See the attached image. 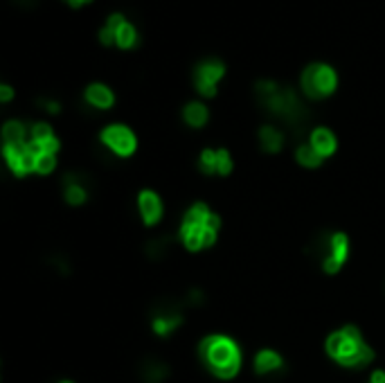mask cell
I'll use <instances>...</instances> for the list:
<instances>
[{
	"mask_svg": "<svg viewBox=\"0 0 385 383\" xmlns=\"http://www.w3.org/2000/svg\"><path fill=\"white\" fill-rule=\"evenodd\" d=\"M198 358H201L209 372L223 381L237 377L241 367V352L237 343L228 336H221V333L207 336L198 343Z\"/></svg>",
	"mask_w": 385,
	"mask_h": 383,
	"instance_id": "6da1fadb",
	"label": "cell"
},
{
	"mask_svg": "<svg viewBox=\"0 0 385 383\" xmlns=\"http://www.w3.org/2000/svg\"><path fill=\"white\" fill-rule=\"evenodd\" d=\"M257 100L270 115L287 122L289 127L300 131L302 122L306 120V108L297 100L291 88H280L275 81H259L257 84Z\"/></svg>",
	"mask_w": 385,
	"mask_h": 383,
	"instance_id": "7a4b0ae2",
	"label": "cell"
},
{
	"mask_svg": "<svg viewBox=\"0 0 385 383\" xmlns=\"http://www.w3.org/2000/svg\"><path fill=\"white\" fill-rule=\"evenodd\" d=\"M327 354L345 367H365L374 361V350L365 345L358 327L347 325L327 338Z\"/></svg>",
	"mask_w": 385,
	"mask_h": 383,
	"instance_id": "3957f363",
	"label": "cell"
},
{
	"mask_svg": "<svg viewBox=\"0 0 385 383\" xmlns=\"http://www.w3.org/2000/svg\"><path fill=\"white\" fill-rule=\"evenodd\" d=\"M336 72H333L329 66H322V64H311L306 66V70L302 72V88L306 93V97L311 100H322L333 93L336 88Z\"/></svg>",
	"mask_w": 385,
	"mask_h": 383,
	"instance_id": "277c9868",
	"label": "cell"
},
{
	"mask_svg": "<svg viewBox=\"0 0 385 383\" xmlns=\"http://www.w3.org/2000/svg\"><path fill=\"white\" fill-rule=\"evenodd\" d=\"M151 318H154V331L158 336H169L183 325V311L180 302L163 298L151 307Z\"/></svg>",
	"mask_w": 385,
	"mask_h": 383,
	"instance_id": "5b68a950",
	"label": "cell"
},
{
	"mask_svg": "<svg viewBox=\"0 0 385 383\" xmlns=\"http://www.w3.org/2000/svg\"><path fill=\"white\" fill-rule=\"evenodd\" d=\"M3 154H5L9 169L14 171L18 178L28 176L30 171H36V158H39V154L32 149L30 142H25V144H5Z\"/></svg>",
	"mask_w": 385,
	"mask_h": 383,
	"instance_id": "8992f818",
	"label": "cell"
},
{
	"mask_svg": "<svg viewBox=\"0 0 385 383\" xmlns=\"http://www.w3.org/2000/svg\"><path fill=\"white\" fill-rule=\"evenodd\" d=\"M102 142L106 149H110L117 156H131L135 152V135L131 129L122 127V125H113V127H106L102 131Z\"/></svg>",
	"mask_w": 385,
	"mask_h": 383,
	"instance_id": "52a82bcc",
	"label": "cell"
},
{
	"mask_svg": "<svg viewBox=\"0 0 385 383\" xmlns=\"http://www.w3.org/2000/svg\"><path fill=\"white\" fill-rule=\"evenodd\" d=\"M223 72H226V66H223L221 61H217V59L203 61V64L196 68V77H194L198 93L205 97H214L217 81L223 77Z\"/></svg>",
	"mask_w": 385,
	"mask_h": 383,
	"instance_id": "ba28073f",
	"label": "cell"
},
{
	"mask_svg": "<svg viewBox=\"0 0 385 383\" xmlns=\"http://www.w3.org/2000/svg\"><path fill=\"white\" fill-rule=\"evenodd\" d=\"M180 239L185 244V248L198 253L209 248L217 241V232L205 226H180Z\"/></svg>",
	"mask_w": 385,
	"mask_h": 383,
	"instance_id": "9c48e42d",
	"label": "cell"
},
{
	"mask_svg": "<svg viewBox=\"0 0 385 383\" xmlns=\"http://www.w3.org/2000/svg\"><path fill=\"white\" fill-rule=\"evenodd\" d=\"M88 183L91 178L81 171H72L64 176V196L70 205H84L88 201Z\"/></svg>",
	"mask_w": 385,
	"mask_h": 383,
	"instance_id": "30bf717a",
	"label": "cell"
},
{
	"mask_svg": "<svg viewBox=\"0 0 385 383\" xmlns=\"http://www.w3.org/2000/svg\"><path fill=\"white\" fill-rule=\"evenodd\" d=\"M347 255H350V239H347V234L336 232L331 237V257L327 259V262H322V268H325V273H329V275L338 273L340 266L345 264Z\"/></svg>",
	"mask_w": 385,
	"mask_h": 383,
	"instance_id": "8fae6325",
	"label": "cell"
},
{
	"mask_svg": "<svg viewBox=\"0 0 385 383\" xmlns=\"http://www.w3.org/2000/svg\"><path fill=\"white\" fill-rule=\"evenodd\" d=\"M138 207H140V217L146 226H156L158 221L163 219V201H160V196L151 190L140 192Z\"/></svg>",
	"mask_w": 385,
	"mask_h": 383,
	"instance_id": "7c38bea8",
	"label": "cell"
},
{
	"mask_svg": "<svg viewBox=\"0 0 385 383\" xmlns=\"http://www.w3.org/2000/svg\"><path fill=\"white\" fill-rule=\"evenodd\" d=\"M282 367H284V361L277 352H272V350L257 352V356H255V372L257 375H272Z\"/></svg>",
	"mask_w": 385,
	"mask_h": 383,
	"instance_id": "4fadbf2b",
	"label": "cell"
},
{
	"mask_svg": "<svg viewBox=\"0 0 385 383\" xmlns=\"http://www.w3.org/2000/svg\"><path fill=\"white\" fill-rule=\"evenodd\" d=\"M169 377V367L163 361H156V358H149L140 367V379L144 383H163Z\"/></svg>",
	"mask_w": 385,
	"mask_h": 383,
	"instance_id": "5bb4252c",
	"label": "cell"
},
{
	"mask_svg": "<svg viewBox=\"0 0 385 383\" xmlns=\"http://www.w3.org/2000/svg\"><path fill=\"white\" fill-rule=\"evenodd\" d=\"M311 144L322 158H327L336 152V138H333V133L329 129H316L311 133Z\"/></svg>",
	"mask_w": 385,
	"mask_h": 383,
	"instance_id": "9a60e30c",
	"label": "cell"
},
{
	"mask_svg": "<svg viewBox=\"0 0 385 383\" xmlns=\"http://www.w3.org/2000/svg\"><path fill=\"white\" fill-rule=\"evenodd\" d=\"M171 248H173V237H169V234H160V237H154L146 241L144 253L149 259H163L171 253Z\"/></svg>",
	"mask_w": 385,
	"mask_h": 383,
	"instance_id": "2e32d148",
	"label": "cell"
},
{
	"mask_svg": "<svg viewBox=\"0 0 385 383\" xmlns=\"http://www.w3.org/2000/svg\"><path fill=\"white\" fill-rule=\"evenodd\" d=\"M86 102L93 104L95 108H110L113 106V93L102 84H93L88 86V91H86Z\"/></svg>",
	"mask_w": 385,
	"mask_h": 383,
	"instance_id": "e0dca14e",
	"label": "cell"
},
{
	"mask_svg": "<svg viewBox=\"0 0 385 383\" xmlns=\"http://www.w3.org/2000/svg\"><path fill=\"white\" fill-rule=\"evenodd\" d=\"M259 142H262V149L266 154H277L284 147V135L275 127H262V131H259Z\"/></svg>",
	"mask_w": 385,
	"mask_h": 383,
	"instance_id": "ac0fdd59",
	"label": "cell"
},
{
	"mask_svg": "<svg viewBox=\"0 0 385 383\" xmlns=\"http://www.w3.org/2000/svg\"><path fill=\"white\" fill-rule=\"evenodd\" d=\"M183 118H185V122H188L190 127L198 129V127H203L205 122H207V108L203 104H198V102H192V104L185 106Z\"/></svg>",
	"mask_w": 385,
	"mask_h": 383,
	"instance_id": "d6986e66",
	"label": "cell"
},
{
	"mask_svg": "<svg viewBox=\"0 0 385 383\" xmlns=\"http://www.w3.org/2000/svg\"><path fill=\"white\" fill-rule=\"evenodd\" d=\"M209 207L205 203H194L183 219V226H205L209 219Z\"/></svg>",
	"mask_w": 385,
	"mask_h": 383,
	"instance_id": "ffe728a7",
	"label": "cell"
},
{
	"mask_svg": "<svg viewBox=\"0 0 385 383\" xmlns=\"http://www.w3.org/2000/svg\"><path fill=\"white\" fill-rule=\"evenodd\" d=\"M295 156H297V163L304 165V167H311V169L320 167V165H322V160H325V158H322V156L314 149V144H311V142L297 147V154H295Z\"/></svg>",
	"mask_w": 385,
	"mask_h": 383,
	"instance_id": "44dd1931",
	"label": "cell"
},
{
	"mask_svg": "<svg viewBox=\"0 0 385 383\" xmlns=\"http://www.w3.org/2000/svg\"><path fill=\"white\" fill-rule=\"evenodd\" d=\"M3 140H5V144H25L28 142L25 140V127L16 120L7 122L3 127Z\"/></svg>",
	"mask_w": 385,
	"mask_h": 383,
	"instance_id": "7402d4cb",
	"label": "cell"
},
{
	"mask_svg": "<svg viewBox=\"0 0 385 383\" xmlns=\"http://www.w3.org/2000/svg\"><path fill=\"white\" fill-rule=\"evenodd\" d=\"M198 169L207 176L217 174V152L214 149H205L201 154V158H198Z\"/></svg>",
	"mask_w": 385,
	"mask_h": 383,
	"instance_id": "603a6c76",
	"label": "cell"
},
{
	"mask_svg": "<svg viewBox=\"0 0 385 383\" xmlns=\"http://www.w3.org/2000/svg\"><path fill=\"white\" fill-rule=\"evenodd\" d=\"M57 167V156L54 154H39L36 158V174H50Z\"/></svg>",
	"mask_w": 385,
	"mask_h": 383,
	"instance_id": "cb8c5ba5",
	"label": "cell"
},
{
	"mask_svg": "<svg viewBox=\"0 0 385 383\" xmlns=\"http://www.w3.org/2000/svg\"><path fill=\"white\" fill-rule=\"evenodd\" d=\"M232 171V158L228 154V149H219L217 152V174L228 176Z\"/></svg>",
	"mask_w": 385,
	"mask_h": 383,
	"instance_id": "d4e9b609",
	"label": "cell"
},
{
	"mask_svg": "<svg viewBox=\"0 0 385 383\" xmlns=\"http://www.w3.org/2000/svg\"><path fill=\"white\" fill-rule=\"evenodd\" d=\"M50 138H54V133H52V129H50L47 125H34L32 127V142H36V144H45Z\"/></svg>",
	"mask_w": 385,
	"mask_h": 383,
	"instance_id": "484cf974",
	"label": "cell"
},
{
	"mask_svg": "<svg viewBox=\"0 0 385 383\" xmlns=\"http://www.w3.org/2000/svg\"><path fill=\"white\" fill-rule=\"evenodd\" d=\"M135 43V30L129 25V23H124V25L117 30V45L120 47H131Z\"/></svg>",
	"mask_w": 385,
	"mask_h": 383,
	"instance_id": "4316f807",
	"label": "cell"
},
{
	"mask_svg": "<svg viewBox=\"0 0 385 383\" xmlns=\"http://www.w3.org/2000/svg\"><path fill=\"white\" fill-rule=\"evenodd\" d=\"M99 41H102L104 45H113V43H117V32L115 30H110L108 25L102 30V34H99Z\"/></svg>",
	"mask_w": 385,
	"mask_h": 383,
	"instance_id": "83f0119b",
	"label": "cell"
},
{
	"mask_svg": "<svg viewBox=\"0 0 385 383\" xmlns=\"http://www.w3.org/2000/svg\"><path fill=\"white\" fill-rule=\"evenodd\" d=\"M201 302H203V291H198V289L190 291V295H188V304L196 307V304H201Z\"/></svg>",
	"mask_w": 385,
	"mask_h": 383,
	"instance_id": "f1b7e54d",
	"label": "cell"
},
{
	"mask_svg": "<svg viewBox=\"0 0 385 383\" xmlns=\"http://www.w3.org/2000/svg\"><path fill=\"white\" fill-rule=\"evenodd\" d=\"M124 23H127V21H124V18H122L120 14H115V16H110V18H108V28L117 32V30H120V28L124 25Z\"/></svg>",
	"mask_w": 385,
	"mask_h": 383,
	"instance_id": "f546056e",
	"label": "cell"
},
{
	"mask_svg": "<svg viewBox=\"0 0 385 383\" xmlns=\"http://www.w3.org/2000/svg\"><path fill=\"white\" fill-rule=\"evenodd\" d=\"M11 97H14V91H11L7 84H3V86H0V100H3V102H9Z\"/></svg>",
	"mask_w": 385,
	"mask_h": 383,
	"instance_id": "4dcf8cb0",
	"label": "cell"
},
{
	"mask_svg": "<svg viewBox=\"0 0 385 383\" xmlns=\"http://www.w3.org/2000/svg\"><path fill=\"white\" fill-rule=\"evenodd\" d=\"M369 383H385V372H383V370H377V372L369 377Z\"/></svg>",
	"mask_w": 385,
	"mask_h": 383,
	"instance_id": "1f68e13d",
	"label": "cell"
},
{
	"mask_svg": "<svg viewBox=\"0 0 385 383\" xmlns=\"http://www.w3.org/2000/svg\"><path fill=\"white\" fill-rule=\"evenodd\" d=\"M39 104L47 108V113H59V104L57 102H39Z\"/></svg>",
	"mask_w": 385,
	"mask_h": 383,
	"instance_id": "d6a6232c",
	"label": "cell"
},
{
	"mask_svg": "<svg viewBox=\"0 0 385 383\" xmlns=\"http://www.w3.org/2000/svg\"><path fill=\"white\" fill-rule=\"evenodd\" d=\"M68 3H70L72 7H79V5H84V3H88V0H68Z\"/></svg>",
	"mask_w": 385,
	"mask_h": 383,
	"instance_id": "836d02e7",
	"label": "cell"
},
{
	"mask_svg": "<svg viewBox=\"0 0 385 383\" xmlns=\"http://www.w3.org/2000/svg\"><path fill=\"white\" fill-rule=\"evenodd\" d=\"M61 383H72V381H61Z\"/></svg>",
	"mask_w": 385,
	"mask_h": 383,
	"instance_id": "e575fe53",
	"label": "cell"
}]
</instances>
